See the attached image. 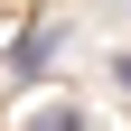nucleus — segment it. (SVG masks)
I'll return each instance as SVG.
<instances>
[{
	"mask_svg": "<svg viewBox=\"0 0 131 131\" xmlns=\"http://www.w3.org/2000/svg\"><path fill=\"white\" fill-rule=\"evenodd\" d=\"M28 131H84V112H75V103H47V112H38Z\"/></svg>",
	"mask_w": 131,
	"mask_h": 131,
	"instance_id": "1",
	"label": "nucleus"
},
{
	"mask_svg": "<svg viewBox=\"0 0 131 131\" xmlns=\"http://www.w3.org/2000/svg\"><path fill=\"white\" fill-rule=\"evenodd\" d=\"M112 75H122V84H131V56H122V66H112Z\"/></svg>",
	"mask_w": 131,
	"mask_h": 131,
	"instance_id": "2",
	"label": "nucleus"
}]
</instances>
